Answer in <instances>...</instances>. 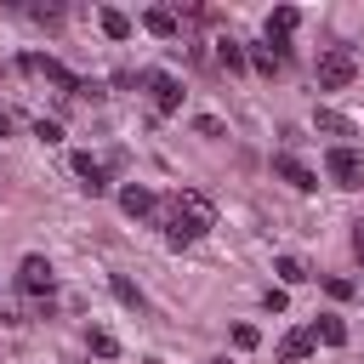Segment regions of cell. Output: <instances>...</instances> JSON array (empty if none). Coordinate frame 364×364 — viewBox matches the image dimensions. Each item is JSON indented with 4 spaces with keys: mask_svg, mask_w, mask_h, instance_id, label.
Returning a JSON list of instances; mask_svg holds the SVG:
<instances>
[{
    "mask_svg": "<svg viewBox=\"0 0 364 364\" xmlns=\"http://www.w3.org/2000/svg\"><path fill=\"white\" fill-rule=\"evenodd\" d=\"M159 222H165V239H171V245H193V239H205V233L216 228V210H210L205 193L176 188L171 199H159Z\"/></svg>",
    "mask_w": 364,
    "mask_h": 364,
    "instance_id": "cell-1",
    "label": "cell"
},
{
    "mask_svg": "<svg viewBox=\"0 0 364 364\" xmlns=\"http://www.w3.org/2000/svg\"><path fill=\"white\" fill-rule=\"evenodd\" d=\"M136 80H142L154 114H176V108H182V85H176V74H165V68H142Z\"/></svg>",
    "mask_w": 364,
    "mask_h": 364,
    "instance_id": "cell-2",
    "label": "cell"
},
{
    "mask_svg": "<svg viewBox=\"0 0 364 364\" xmlns=\"http://www.w3.org/2000/svg\"><path fill=\"white\" fill-rule=\"evenodd\" d=\"M17 68H23V74H46V80H51V85H57L63 97H80V91H85V85H80V80H74V74H68V68L57 63V57H40V51H23V57H17Z\"/></svg>",
    "mask_w": 364,
    "mask_h": 364,
    "instance_id": "cell-3",
    "label": "cell"
},
{
    "mask_svg": "<svg viewBox=\"0 0 364 364\" xmlns=\"http://www.w3.org/2000/svg\"><path fill=\"white\" fill-rule=\"evenodd\" d=\"M324 171H330L336 188H364V159H358V148H347V142H336V148L324 154Z\"/></svg>",
    "mask_w": 364,
    "mask_h": 364,
    "instance_id": "cell-4",
    "label": "cell"
},
{
    "mask_svg": "<svg viewBox=\"0 0 364 364\" xmlns=\"http://www.w3.org/2000/svg\"><path fill=\"white\" fill-rule=\"evenodd\" d=\"M353 74H358V57H353L347 46H330V51L318 57V85H324V91H341Z\"/></svg>",
    "mask_w": 364,
    "mask_h": 364,
    "instance_id": "cell-5",
    "label": "cell"
},
{
    "mask_svg": "<svg viewBox=\"0 0 364 364\" xmlns=\"http://www.w3.org/2000/svg\"><path fill=\"white\" fill-rule=\"evenodd\" d=\"M17 290L51 296V262H46V256H23V262H17Z\"/></svg>",
    "mask_w": 364,
    "mask_h": 364,
    "instance_id": "cell-6",
    "label": "cell"
},
{
    "mask_svg": "<svg viewBox=\"0 0 364 364\" xmlns=\"http://www.w3.org/2000/svg\"><path fill=\"white\" fill-rule=\"evenodd\" d=\"M273 176H279V182H290L296 193H313V188H318V176H313L296 154H273Z\"/></svg>",
    "mask_w": 364,
    "mask_h": 364,
    "instance_id": "cell-7",
    "label": "cell"
},
{
    "mask_svg": "<svg viewBox=\"0 0 364 364\" xmlns=\"http://www.w3.org/2000/svg\"><path fill=\"white\" fill-rule=\"evenodd\" d=\"M74 176H80V188L97 199V193H108V171L91 159V154H74Z\"/></svg>",
    "mask_w": 364,
    "mask_h": 364,
    "instance_id": "cell-8",
    "label": "cell"
},
{
    "mask_svg": "<svg viewBox=\"0 0 364 364\" xmlns=\"http://www.w3.org/2000/svg\"><path fill=\"white\" fill-rule=\"evenodd\" d=\"M119 210H125V216H154V210H159V199H154V188L131 182V188H119Z\"/></svg>",
    "mask_w": 364,
    "mask_h": 364,
    "instance_id": "cell-9",
    "label": "cell"
},
{
    "mask_svg": "<svg viewBox=\"0 0 364 364\" xmlns=\"http://www.w3.org/2000/svg\"><path fill=\"white\" fill-rule=\"evenodd\" d=\"M296 23H301V11H296V6H279V11H267V40H273V46H290Z\"/></svg>",
    "mask_w": 364,
    "mask_h": 364,
    "instance_id": "cell-10",
    "label": "cell"
},
{
    "mask_svg": "<svg viewBox=\"0 0 364 364\" xmlns=\"http://www.w3.org/2000/svg\"><path fill=\"white\" fill-rule=\"evenodd\" d=\"M142 28H148V34H159V40H176V28H182V23H176V11H171V6H148V11H142Z\"/></svg>",
    "mask_w": 364,
    "mask_h": 364,
    "instance_id": "cell-11",
    "label": "cell"
},
{
    "mask_svg": "<svg viewBox=\"0 0 364 364\" xmlns=\"http://www.w3.org/2000/svg\"><path fill=\"white\" fill-rule=\"evenodd\" d=\"M313 347H318V341H313V330H290V336L279 341V364H301Z\"/></svg>",
    "mask_w": 364,
    "mask_h": 364,
    "instance_id": "cell-12",
    "label": "cell"
},
{
    "mask_svg": "<svg viewBox=\"0 0 364 364\" xmlns=\"http://www.w3.org/2000/svg\"><path fill=\"white\" fill-rule=\"evenodd\" d=\"M313 341H318V347H347V324H341L336 313H324V318L313 324Z\"/></svg>",
    "mask_w": 364,
    "mask_h": 364,
    "instance_id": "cell-13",
    "label": "cell"
},
{
    "mask_svg": "<svg viewBox=\"0 0 364 364\" xmlns=\"http://www.w3.org/2000/svg\"><path fill=\"white\" fill-rule=\"evenodd\" d=\"M97 23H102V34H108V40H131V17H125V11L102 6V11H97Z\"/></svg>",
    "mask_w": 364,
    "mask_h": 364,
    "instance_id": "cell-14",
    "label": "cell"
},
{
    "mask_svg": "<svg viewBox=\"0 0 364 364\" xmlns=\"http://www.w3.org/2000/svg\"><path fill=\"white\" fill-rule=\"evenodd\" d=\"M216 63H222V68H228V74H239V68H245V63H250V51H245V46H239V40H216Z\"/></svg>",
    "mask_w": 364,
    "mask_h": 364,
    "instance_id": "cell-15",
    "label": "cell"
},
{
    "mask_svg": "<svg viewBox=\"0 0 364 364\" xmlns=\"http://www.w3.org/2000/svg\"><path fill=\"white\" fill-rule=\"evenodd\" d=\"M108 290H114V296H119V307H131V313H142V307H148V301H142V290H136L125 273H114V279H108Z\"/></svg>",
    "mask_w": 364,
    "mask_h": 364,
    "instance_id": "cell-16",
    "label": "cell"
},
{
    "mask_svg": "<svg viewBox=\"0 0 364 364\" xmlns=\"http://www.w3.org/2000/svg\"><path fill=\"white\" fill-rule=\"evenodd\" d=\"M313 125H318V131H330V136H353V119H347V114H336V108H318V114H313Z\"/></svg>",
    "mask_w": 364,
    "mask_h": 364,
    "instance_id": "cell-17",
    "label": "cell"
},
{
    "mask_svg": "<svg viewBox=\"0 0 364 364\" xmlns=\"http://www.w3.org/2000/svg\"><path fill=\"white\" fill-rule=\"evenodd\" d=\"M273 273H279L284 284H301V279H313V273L301 267V256H279V262H273Z\"/></svg>",
    "mask_w": 364,
    "mask_h": 364,
    "instance_id": "cell-18",
    "label": "cell"
},
{
    "mask_svg": "<svg viewBox=\"0 0 364 364\" xmlns=\"http://www.w3.org/2000/svg\"><path fill=\"white\" fill-rule=\"evenodd\" d=\"M85 347H91L97 358H114V353H119V341H114L108 330H91V336H85Z\"/></svg>",
    "mask_w": 364,
    "mask_h": 364,
    "instance_id": "cell-19",
    "label": "cell"
},
{
    "mask_svg": "<svg viewBox=\"0 0 364 364\" xmlns=\"http://www.w3.org/2000/svg\"><path fill=\"white\" fill-rule=\"evenodd\" d=\"M250 68H262V74H273V68H279V57H273V46H250Z\"/></svg>",
    "mask_w": 364,
    "mask_h": 364,
    "instance_id": "cell-20",
    "label": "cell"
},
{
    "mask_svg": "<svg viewBox=\"0 0 364 364\" xmlns=\"http://www.w3.org/2000/svg\"><path fill=\"white\" fill-rule=\"evenodd\" d=\"M256 341H262V330H256V324H233V347H239V353H250Z\"/></svg>",
    "mask_w": 364,
    "mask_h": 364,
    "instance_id": "cell-21",
    "label": "cell"
},
{
    "mask_svg": "<svg viewBox=\"0 0 364 364\" xmlns=\"http://www.w3.org/2000/svg\"><path fill=\"white\" fill-rule=\"evenodd\" d=\"M34 136L51 148V142H63V125H57V119H40V125H34Z\"/></svg>",
    "mask_w": 364,
    "mask_h": 364,
    "instance_id": "cell-22",
    "label": "cell"
},
{
    "mask_svg": "<svg viewBox=\"0 0 364 364\" xmlns=\"http://www.w3.org/2000/svg\"><path fill=\"white\" fill-rule=\"evenodd\" d=\"M193 131H199V136H222V119H216V114H199Z\"/></svg>",
    "mask_w": 364,
    "mask_h": 364,
    "instance_id": "cell-23",
    "label": "cell"
},
{
    "mask_svg": "<svg viewBox=\"0 0 364 364\" xmlns=\"http://www.w3.org/2000/svg\"><path fill=\"white\" fill-rule=\"evenodd\" d=\"M324 290H330L336 301H353V279H324Z\"/></svg>",
    "mask_w": 364,
    "mask_h": 364,
    "instance_id": "cell-24",
    "label": "cell"
},
{
    "mask_svg": "<svg viewBox=\"0 0 364 364\" xmlns=\"http://www.w3.org/2000/svg\"><path fill=\"white\" fill-rule=\"evenodd\" d=\"M353 256H358V267H364V222H353Z\"/></svg>",
    "mask_w": 364,
    "mask_h": 364,
    "instance_id": "cell-25",
    "label": "cell"
},
{
    "mask_svg": "<svg viewBox=\"0 0 364 364\" xmlns=\"http://www.w3.org/2000/svg\"><path fill=\"white\" fill-rule=\"evenodd\" d=\"M6 131H11V114H0V136H6Z\"/></svg>",
    "mask_w": 364,
    "mask_h": 364,
    "instance_id": "cell-26",
    "label": "cell"
},
{
    "mask_svg": "<svg viewBox=\"0 0 364 364\" xmlns=\"http://www.w3.org/2000/svg\"><path fill=\"white\" fill-rule=\"evenodd\" d=\"M210 364H228V358H210Z\"/></svg>",
    "mask_w": 364,
    "mask_h": 364,
    "instance_id": "cell-27",
    "label": "cell"
}]
</instances>
